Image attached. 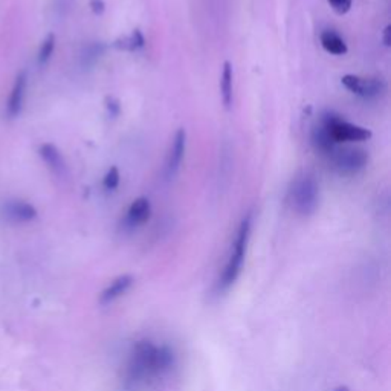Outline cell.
<instances>
[{"mask_svg": "<svg viewBox=\"0 0 391 391\" xmlns=\"http://www.w3.org/2000/svg\"><path fill=\"white\" fill-rule=\"evenodd\" d=\"M310 141L313 149L317 151H319L321 155H333V151L336 150V142L333 141V138L328 132V128L323 124H319L317 127H313L312 135H310Z\"/></svg>", "mask_w": 391, "mask_h": 391, "instance_id": "obj_11", "label": "cell"}, {"mask_svg": "<svg viewBox=\"0 0 391 391\" xmlns=\"http://www.w3.org/2000/svg\"><path fill=\"white\" fill-rule=\"evenodd\" d=\"M342 86L351 94L363 98H376L387 90V84L381 78L373 76H359V75H344L341 78Z\"/></svg>", "mask_w": 391, "mask_h": 391, "instance_id": "obj_5", "label": "cell"}, {"mask_svg": "<svg viewBox=\"0 0 391 391\" xmlns=\"http://www.w3.org/2000/svg\"><path fill=\"white\" fill-rule=\"evenodd\" d=\"M288 201L292 210L301 216H310L317 211L319 203V185L312 174L304 173L290 185Z\"/></svg>", "mask_w": 391, "mask_h": 391, "instance_id": "obj_2", "label": "cell"}, {"mask_svg": "<svg viewBox=\"0 0 391 391\" xmlns=\"http://www.w3.org/2000/svg\"><path fill=\"white\" fill-rule=\"evenodd\" d=\"M319 42L323 49L332 56H346L349 48L347 43L344 42V38L336 34L335 31H323L319 35Z\"/></svg>", "mask_w": 391, "mask_h": 391, "instance_id": "obj_14", "label": "cell"}, {"mask_svg": "<svg viewBox=\"0 0 391 391\" xmlns=\"http://www.w3.org/2000/svg\"><path fill=\"white\" fill-rule=\"evenodd\" d=\"M331 6L333 8L335 13L338 14H347L351 8V0H327Z\"/></svg>", "mask_w": 391, "mask_h": 391, "instance_id": "obj_20", "label": "cell"}, {"mask_svg": "<svg viewBox=\"0 0 391 391\" xmlns=\"http://www.w3.org/2000/svg\"><path fill=\"white\" fill-rule=\"evenodd\" d=\"M321 124L326 126L331 132L333 141L336 144L340 142H361L372 138V132L369 128H364L361 126L351 124V122L344 121L341 115L327 110L321 117Z\"/></svg>", "mask_w": 391, "mask_h": 391, "instance_id": "obj_4", "label": "cell"}, {"mask_svg": "<svg viewBox=\"0 0 391 391\" xmlns=\"http://www.w3.org/2000/svg\"><path fill=\"white\" fill-rule=\"evenodd\" d=\"M187 150V132L185 128H179L173 138V144L170 147V153L167 156L165 163V176L168 179H172L179 172V168L185 158Z\"/></svg>", "mask_w": 391, "mask_h": 391, "instance_id": "obj_7", "label": "cell"}, {"mask_svg": "<svg viewBox=\"0 0 391 391\" xmlns=\"http://www.w3.org/2000/svg\"><path fill=\"white\" fill-rule=\"evenodd\" d=\"M151 216V205L147 197H138L128 206L126 224L130 228H136L144 225Z\"/></svg>", "mask_w": 391, "mask_h": 391, "instance_id": "obj_10", "label": "cell"}, {"mask_svg": "<svg viewBox=\"0 0 391 391\" xmlns=\"http://www.w3.org/2000/svg\"><path fill=\"white\" fill-rule=\"evenodd\" d=\"M103 52H104V44L101 43L90 44L86 52H84V61H86V63H94V61H97L103 56Z\"/></svg>", "mask_w": 391, "mask_h": 391, "instance_id": "obj_19", "label": "cell"}, {"mask_svg": "<svg viewBox=\"0 0 391 391\" xmlns=\"http://www.w3.org/2000/svg\"><path fill=\"white\" fill-rule=\"evenodd\" d=\"M26 86H28V75L25 71H22L20 74H17V76H15L11 94H10V99H8V104H6V112L10 118H15L20 115V112L23 109V103H25Z\"/></svg>", "mask_w": 391, "mask_h": 391, "instance_id": "obj_8", "label": "cell"}, {"mask_svg": "<svg viewBox=\"0 0 391 391\" xmlns=\"http://www.w3.org/2000/svg\"><path fill=\"white\" fill-rule=\"evenodd\" d=\"M144 44H145V38L141 34V31L135 29L132 35L122 38V40L117 42V44H115V46H117V48H121V49H126V51H136V49L144 48Z\"/></svg>", "mask_w": 391, "mask_h": 391, "instance_id": "obj_16", "label": "cell"}, {"mask_svg": "<svg viewBox=\"0 0 391 391\" xmlns=\"http://www.w3.org/2000/svg\"><path fill=\"white\" fill-rule=\"evenodd\" d=\"M119 179H121V176H119V170L117 167H110L109 168V172L106 173L104 176V179H103V187L106 190H117L118 185H119Z\"/></svg>", "mask_w": 391, "mask_h": 391, "instance_id": "obj_18", "label": "cell"}, {"mask_svg": "<svg viewBox=\"0 0 391 391\" xmlns=\"http://www.w3.org/2000/svg\"><path fill=\"white\" fill-rule=\"evenodd\" d=\"M132 283H133V278L130 277V275H121V277H118L117 280H113L112 285L101 294V303L109 304L115 300H118L119 297H122L127 292L130 286H132Z\"/></svg>", "mask_w": 391, "mask_h": 391, "instance_id": "obj_15", "label": "cell"}, {"mask_svg": "<svg viewBox=\"0 0 391 391\" xmlns=\"http://www.w3.org/2000/svg\"><path fill=\"white\" fill-rule=\"evenodd\" d=\"M3 216L15 224H26L37 217V210L29 202L15 199V201H8L3 205Z\"/></svg>", "mask_w": 391, "mask_h": 391, "instance_id": "obj_9", "label": "cell"}, {"mask_svg": "<svg viewBox=\"0 0 391 391\" xmlns=\"http://www.w3.org/2000/svg\"><path fill=\"white\" fill-rule=\"evenodd\" d=\"M38 155H40V158L44 160V164L48 165L53 173L63 174L66 172L65 159H63V156H61L60 150L53 144L46 142V144L40 145V149H38Z\"/></svg>", "mask_w": 391, "mask_h": 391, "instance_id": "obj_12", "label": "cell"}, {"mask_svg": "<svg viewBox=\"0 0 391 391\" xmlns=\"http://www.w3.org/2000/svg\"><path fill=\"white\" fill-rule=\"evenodd\" d=\"M220 97L224 106L226 109L233 106V98H234V71L233 65L229 61H225L224 67H222V75H220Z\"/></svg>", "mask_w": 391, "mask_h": 391, "instance_id": "obj_13", "label": "cell"}, {"mask_svg": "<svg viewBox=\"0 0 391 391\" xmlns=\"http://www.w3.org/2000/svg\"><path fill=\"white\" fill-rule=\"evenodd\" d=\"M173 365L170 349L155 346L150 341L138 342L130 358L128 378L133 382H145L165 373Z\"/></svg>", "mask_w": 391, "mask_h": 391, "instance_id": "obj_1", "label": "cell"}, {"mask_svg": "<svg viewBox=\"0 0 391 391\" xmlns=\"http://www.w3.org/2000/svg\"><path fill=\"white\" fill-rule=\"evenodd\" d=\"M251 226H252V216H251V214H248V216L242 220V224L239 226V231H237L233 252L228 258V263L225 266L224 272H222V277H220V288L222 289H228L229 286H233L235 280L239 278V275L243 269L244 257H247V249H248L249 235H251Z\"/></svg>", "mask_w": 391, "mask_h": 391, "instance_id": "obj_3", "label": "cell"}, {"mask_svg": "<svg viewBox=\"0 0 391 391\" xmlns=\"http://www.w3.org/2000/svg\"><path fill=\"white\" fill-rule=\"evenodd\" d=\"M390 34H391V26H385L384 29V33H382V43H384L385 46H390L391 44V38H390Z\"/></svg>", "mask_w": 391, "mask_h": 391, "instance_id": "obj_22", "label": "cell"}, {"mask_svg": "<svg viewBox=\"0 0 391 391\" xmlns=\"http://www.w3.org/2000/svg\"><path fill=\"white\" fill-rule=\"evenodd\" d=\"M53 49H56V35L49 34L48 37L44 38L40 51H38V65H46L51 60Z\"/></svg>", "mask_w": 391, "mask_h": 391, "instance_id": "obj_17", "label": "cell"}, {"mask_svg": "<svg viewBox=\"0 0 391 391\" xmlns=\"http://www.w3.org/2000/svg\"><path fill=\"white\" fill-rule=\"evenodd\" d=\"M336 391H349V390H347L346 387H341V388H338V390H336Z\"/></svg>", "mask_w": 391, "mask_h": 391, "instance_id": "obj_23", "label": "cell"}, {"mask_svg": "<svg viewBox=\"0 0 391 391\" xmlns=\"http://www.w3.org/2000/svg\"><path fill=\"white\" fill-rule=\"evenodd\" d=\"M332 156L336 170L342 174H356L369 163V155L361 149L335 150Z\"/></svg>", "mask_w": 391, "mask_h": 391, "instance_id": "obj_6", "label": "cell"}, {"mask_svg": "<svg viewBox=\"0 0 391 391\" xmlns=\"http://www.w3.org/2000/svg\"><path fill=\"white\" fill-rule=\"evenodd\" d=\"M89 5L92 8V11H94L95 14H103L106 10V3L103 2V0H90Z\"/></svg>", "mask_w": 391, "mask_h": 391, "instance_id": "obj_21", "label": "cell"}]
</instances>
